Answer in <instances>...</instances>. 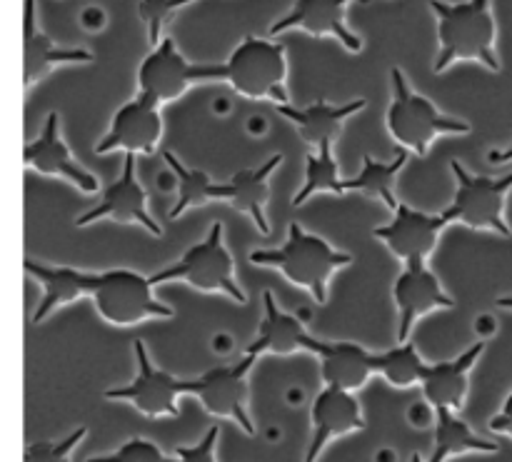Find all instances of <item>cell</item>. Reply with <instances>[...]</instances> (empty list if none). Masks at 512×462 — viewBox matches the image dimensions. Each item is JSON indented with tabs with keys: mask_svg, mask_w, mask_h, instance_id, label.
<instances>
[{
	"mask_svg": "<svg viewBox=\"0 0 512 462\" xmlns=\"http://www.w3.org/2000/svg\"><path fill=\"white\" fill-rule=\"evenodd\" d=\"M223 80V65L190 63L178 50L175 40L165 35L143 58L138 68V95L165 105L188 93L195 83Z\"/></svg>",
	"mask_w": 512,
	"mask_h": 462,
	"instance_id": "obj_8",
	"label": "cell"
},
{
	"mask_svg": "<svg viewBox=\"0 0 512 462\" xmlns=\"http://www.w3.org/2000/svg\"><path fill=\"white\" fill-rule=\"evenodd\" d=\"M310 418H313V438H310L305 462H318L320 453L333 438H343V435L365 430L363 410H360L355 395L348 393V390L330 388V385H325L318 398L313 400Z\"/></svg>",
	"mask_w": 512,
	"mask_h": 462,
	"instance_id": "obj_18",
	"label": "cell"
},
{
	"mask_svg": "<svg viewBox=\"0 0 512 462\" xmlns=\"http://www.w3.org/2000/svg\"><path fill=\"white\" fill-rule=\"evenodd\" d=\"M220 430L210 428L195 445H178L175 448V462H215V443H218Z\"/></svg>",
	"mask_w": 512,
	"mask_h": 462,
	"instance_id": "obj_33",
	"label": "cell"
},
{
	"mask_svg": "<svg viewBox=\"0 0 512 462\" xmlns=\"http://www.w3.org/2000/svg\"><path fill=\"white\" fill-rule=\"evenodd\" d=\"M390 88L393 98L388 105V133L395 145L408 153L428 155L430 145L440 135H468L470 123L443 113L438 105L410 85L400 68L390 70Z\"/></svg>",
	"mask_w": 512,
	"mask_h": 462,
	"instance_id": "obj_3",
	"label": "cell"
},
{
	"mask_svg": "<svg viewBox=\"0 0 512 462\" xmlns=\"http://www.w3.org/2000/svg\"><path fill=\"white\" fill-rule=\"evenodd\" d=\"M438 20V58L435 73H445L455 63H480L490 73H500V58L495 40L498 25L493 15V0H430Z\"/></svg>",
	"mask_w": 512,
	"mask_h": 462,
	"instance_id": "obj_1",
	"label": "cell"
},
{
	"mask_svg": "<svg viewBox=\"0 0 512 462\" xmlns=\"http://www.w3.org/2000/svg\"><path fill=\"white\" fill-rule=\"evenodd\" d=\"M163 138V115L160 105L145 95L128 100L115 110L110 128L95 143V153H125V155H153Z\"/></svg>",
	"mask_w": 512,
	"mask_h": 462,
	"instance_id": "obj_13",
	"label": "cell"
},
{
	"mask_svg": "<svg viewBox=\"0 0 512 462\" xmlns=\"http://www.w3.org/2000/svg\"><path fill=\"white\" fill-rule=\"evenodd\" d=\"M23 268L40 285V293H43L38 308H35L33 323H43L55 310L78 303L80 298H90V293H93L95 273H90V270L40 263L33 258H25Z\"/></svg>",
	"mask_w": 512,
	"mask_h": 462,
	"instance_id": "obj_19",
	"label": "cell"
},
{
	"mask_svg": "<svg viewBox=\"0 0 512 462\" xmlns=\"http://www.w3.org/2000/svg\"><path fill=\"white\" fill-rule=\"evenodd\" d=\"M455 178L453 203L443 210L450 225H465L470 230H490L510 238V225L505 220V200L512 190V173L490 178L475 175L460 160H450Z\"/></svg>",
	"mask_w": 512,
	"mask_h": 462,
	"instance_id": "obj_7",
	"label": "cell"
},
{
	"mask_svg": "<svg viewBox=\"0 0 512 462\" xmlns=\"http://www.w3.org/2000/svg\"><path fill=\"white\" fill-rule=\"evenodd\" d=\"M98 318L115 328H133L148 320L173 318V308L155 298V283L148 275L130 268H113L95 273L90 293Z\"/></svg>",
	"mask_w": 512,
	"mask_h": 462,
	"instance_id": "obj_6",
	"label": "cell"
},
{
	"mask_svg": "<svg viewBox=\"0 0 512 462\" xmlns=\"http://www.w3.org/2000/svg\"><path fill=\"white\" fill-rule=\"evenodd\" d=\"M490 430L498 435H508V438L512 440V393L505 398L503 410H500V413L490 420Z\"/></svg>",
	"mask_w": 512,
	"mask_h": 462,
	"instance_id": "obj_34",
	"label": "cell"
},
{
	"mask_svg": "<svg viewBox=\"0 0 512 462\" xmlns=\"http://www.w3.org/2000/svg\"><path fill=\"white\" fill-rule=\"evenodd\" d=\"M425 368H428V363L418 355L413 340L398 343L385 353H375V373L383 375L393 388L405 390L420 385Z\"/></svg>",
	"mask_w": 512,
	"mask_h": 462,
	"instance_id": "obj_29",
	"label": "cell"
},
{
	"mask_svg": "<svg viewBox=\"0 0 512 462\" xmlns=\"http://www.w3.org/2000/svg\"><path fill=\"white\" fill-rule=\"evenodd\" d=\"M488 160H490V163H493V165L512 163V145H510V148H505V150H490Z\"/></svg>",
	"mask_w": 512,
	"mask_h": 462,
	"instance_id": "obj_35",
	"label": "cell"
},
{
	"mask_svg": "<svg viewBox=\"0 0 512 462\" xmlns=\"http://www.w3.org/2000/svg\"><path fill=\"white\" fill-rule=\"evenodd\" d=\"M353 0H295L293 8L270 25V35L303 30L315 38H335L350 53L363 50V40L348 25V5Z\"/></svg>",
	"mask_w": 512,
	"mask_h": 462,
	"instance_id": "obj_16",
	"label": "cell"
},
{
	"mask_svg": "<svg viewBox=\"0 0 512 462\" xmlns=\"http://www.w3.org/2000/svg\"><path fill=\"white\" fill-rule=\"evenodd\" d=\"M95 55L85 48H65L50 40L40 30L35 18V0H25L23 5V88L33 90L35 83L45 78L58 65H83L93 63Z\"/></svg>",
	"mask_w": 512,
	"mask_h": 462,
	"instance_id": "obj_17",
	"label": "cell"
},
{
	"mask_svg": "<svg viewBox=\"0 0 512 462\" xmlns=\"http://www.w3.org/2000/svg\"><path fill=\"white\" fill-rule=\"evenodd\" d=\"M85 462H175L170 460L163 450L155 443L143 438H130L128 443L120 445L115 453L98 455V458H88Z\"/></svg>",
	"mask_w": 512,
	"mask_h": 462,
	"instance_id": "obj_32",
	"label": "cell"
},
{
	"mask_svg": "<svg viewBox=\"0 0 512 462\" xmlns=\"http://www.w3.org/2000/svg\"><path fill=\"white\" fill-rule=\"evenodd\" d=\"M283 165V155L273 153L268 160L253 168L238 170L230 180L223 183V203L233 205L238 213H245L263 235L270 233L268 223V200L270 180L275 170Z\"/></svg>",
	"mask_w": 512,
	"mask_h": 462,
	"instance_id": "obj_24",
	"label": "cell"
},
{
	"mask_svg": "<svg viewBox=\"0 0 512 462\" xmlns=\"http://www.w3.org/2000/svg\"><path fill=\"white\" fill-rule=\"evenodd\" d=\"M88 428H75L63 440H38L30 443L23 453V462H70L73 450L83 443Z\"/></svg>",
	"mask_w": 512,
	"mask_h": 462,
	"instance_id": "obj_31",
	"label": "cell"
},
{
	"mask_svg": "<svg viewBox=\"0 0 512 462\" xmlns=\"http://www.w3.org/2000/svg\"><path fill=\"white\" fill-rule=\"evenodd\" d=\"M410 462H430V460H420V455H418V453H415V455H413V458H410Z\"/></svg>",
	"mask_w": 512,
	"mask_h": 462,
	"instance_id": "obj_37",
	"label": "cell"
},
{
	"mask_svg": "<svg viewBox=\"0 0 512 462\" xmlns=\"http://www.w3.org/2000/svg\"><path fill=\"white\" fill-rule=\"evenodd\" d=\"M150 278H153L155 285L188 283L193 288L203 290V293H220L233 300V303H248L243 285L235 278V260L228 245H225L223 223L210 225L208 235L200 243L190 245L180 255L178 263L168 265V268L150 275Z\"/></svg>",
	"mask_w": 512,
	"mask_h": 462,
	"instance_id": "obj_5",
	"label": "cell"
},
{
	"mask_svg": "<svg viewBox=\"0 0 512 462\" xmlns=\"http://www.w3.org/2000/svg\"><path fill=\"white\" fill-rule=\"evenodd\" d=\"M223 80L238 95L288 105V53L283 43L245 35L223 63Z\"/></svg>",
	"mask_w": 512,
	"mask_h": 462,
	"instance_id": "obj_4",
	"label": "cell"
},
{
	"mask_svg": "<svg viewBox=\"0 0 512 462\" xmlns=\"http://www.w3.org/2000/svg\"><path fill=\"white\" fill-rule=\"evenodd\" d=\"M100 220H113V223L120 225H140L153 238L163 235V228L148 210V193H145V185L140 183L138 170H135V155H125L120 178L105 188L103 198L95 208L85 210L83 215L75 218V228H88V225L100 223Z\"/></svg>",
	"mask_w": 512,
	"mask_h": 462,
	"instance_id": "obj_11",
	"label": "cell"
},
{
	"mask_svg": "<svg viewBox=\"0 0 512 462\" xmlns=\"http://www.w3.org/2000/svg\"><path fill=\"white\" fill-rule=\"evenodd\" d=\"M168 168L173 170L175 178H178V200L170 208V218H180L183 213H188L190 208H203V205L215 203V200H223V183H213L210 175L205 170L188 168L183 160L175 158L173 153L163 155Z\"/></svg>",
	"mask_w": 512,
	"mask_h": 462,
	"instance_id": "obj_28",
	"label": "cell"
},
{
	"mask_svg": "<svg viewBox=\"0 0 512 462\" xmlns=\"http://www.w3.org/2000/svg\"><path fill=\"white\" fill-rule=\"evenodd\" d=\"M255 355L245 353L235 365H220L200 378L190 380L188 395H195L205 410L215 418H228L240 425L245 435H255V425L248 413L250 383L248 375L255 365Z\"/></svg>",
	"mask_w": 512,
	"mask_h": 462,
	"instance_id": "obj_10",
	"label": "cell"
},
{
	"mask_svg": "<svg viewBox=\"0 0 512 462\" xmlns=\"http://www.w3.org/2000/svg\"><path fill=\"white\" fill-rule=\"evenodd\" d=\"M448 225L450 220L445 218V213H423L400 203L393 220L373 230V238L380 240L403 265L428 263Z\"/></svg>",
	"mask_w": 512,
	"mask_h": 462,
	"instance_id": "obj_12",
	"label": "cell"
},
{
	"mask_svg": "<svg viewBox=\"0 0 512 462\" xmlns=\"http://www.w3.org/2000/svg\"><path fill=\"white\" fill-rule=\"evenodd\" d=\"M483 353L485 340H480V343L470 345L465 353H460L458 358L428 365L423 373V380H420L425 400H428L435 410L450 408L455 410V413L463 410L470 388V373H473L475 363H478Z\"/></svg>",
	"mask_w": 512,
	"mask_h": 462,
	"instance_id": "obj_23",
	"label": "cell"
},
{
	"mask_svg": "<svg viewBox=\"0 0 512 462\" xmlns=\"http://www.w3.org/2000/svg\"><path fill=\"white\" fill-rule=\"evenodd\" d=\"M133 353L135 365H138L135 378L123 388L105 390V398L125 400L145 418H178V398L188 395L190 380H180L165 370L155 368L143 340H135Z\"/></svg>",
	"mask_w": 512,
	"mask_h": 462,
	"instance_id": "obj_9",
	"label": "cell"
},
{
	"mask_svg": "<svg viewBox=\"0 0 512 462\" xmlns=\"http://www.w3.org/2000/svg\"><path fill=\"white\" fill-rule=\"evenodd\" d=\"M275 108L285 120H290L298 128V135L303 138L305 145L320 150L328 148V145L335 148V140L343 133L345 123L365 108V100H348V103L340 105L328 103V100H315L305 108H293L290 103L275 105Z\"/></svg>",
	"mask_w": 512,
	"mask_h": 462,
	"instance_id": "obj_21",
	"label": "cell"
},
{
	"mask_svg": "<svg viewBox=\"0 0 512 462\" xmlns=\"http://www.w3.org/2000/svg\"><path fill=\"white\" fill-rule=\"evenodd\" d=\"M393 303L398 308V340H410V330L425 315L435 310H453L455 300L445 293L438 275L428 268V263L403 265L393 285Z\"/></svg>",
	"mask_w": 512,
	"mask_h": 462,
	"instance_id": "obj_15",
	"label": "cell"
},
{
	"mask_svg": "<svg viewBox=\"0 0 512 462\" xmlns=\"http://www.w3.org/2000/svg\"><path fill=\"white\" fill-rule=\"evenodd\" d=\"M313 355H318L320 360V378L330 388L355 390L363 388L375 373V353H370L368 348L358 343H350V340H318L313 343Z\"/></svg>",
	"mask_w": 512,
	"mask_h": 462,
	"instance_id": "obj_22",
	"label": "cell"
},
{
	"mask_svg": "<svg viewBox=\"0 0 512 462\" xmlns=\"http://www.w3.org/2000/svg\"><path fill=\"white\" fill-rule=\"evenodd\" d=\"M408 163V150L400 148L398 158H393L390 163H383V160H375L373 155H363V168L348 178V190L350 193L368 195V198L378 200L380 205L395 213L398 210V193H395V180H398V173Z\"/></svg>",
	"mask_w": 512,
	"mask_h": 462,
	"instance_id": "obj_25",
	"label": "cell"
},
{
	"mask_svg": "<svg viewBox=\"0 0 512 462\" xmlns=\"http://www.w3.org/2000/svg\"><path fill=\"white\" fill-rule=\"evenodd\" d=\"M23 165L35 170L38 175H48V178H63L70 185L80 190V193H98L100 183L88 168L78 163L70 153L68 143L60 133V118L58 113H48L40 135L35 140H28L23 148Z\"/></svg>",
	"mask_w": 512,
	"mask_h": 462,
	"instance_id": "obj_14",
	"label": "cell"
},
{
	"mask_svg": "<svg viewBox=\"0 0 512 462\" xmlns=\"http://www.w3.org/2000/svg\"><path fill=\"white\" fill-rule=\"evenodd\" d=\"M468 453H498V443L475 435L470 425L455 415V410H435V450L430 455V462H445L455 455Z\"/></svg>",
	"mask_w": 512,
	"mask_h": 462,
	"instance_id": "obj_26",
	"label": "cell"
},
{
	"mask_svg": "<svg viewBox=\"0 0 512 462\" xmlns=\"http://www.w3.org/2000/svg\"><path fill=\"white\" fill-rule=\"evenodd\" d=\"M333 145L320 148L315 153L305 155V180L300 185L298 195L293 198V205L308 203L315 195H345L348 190V178L340 170L338 160H335Z\"/></svg>",
	"mask_w": 512,
	"mask_h": 462,
	"instance_id": "obj_27",
	"label": "cell"
},
{
	"mask_svg": "<svg viewBox=\"0 0 512 462\" xmlns=\"http://www.w3.org/2000/svg\"><path fill=\"white\" fill-rule=\"evenodd\" d=\"M498 308L512 310V295H505V298H498Z\"/></svg>",
	"mask_w": 512,
	"mask_h": 462,
	"instance_id": "obj_36",
	"label": "cell"
},
{
	"mask_svg": "<svg viewBox=\"0 0 512 462\" xmlns=\"http://www.w3.org/2000/svg\"><path fill=\"white\" fill-rule=\"evenodd\" d=\"M315 338L308 333L303 320L293 313H285L275 303L273 290L263 293V320H260L258 338L248 345L245 353L255 355H295L313 353Z\"/></svg>",
	"mask_w": 512,
	"mask_h": 462,
	"instance_id": "obj_20",
	"label": "cell"
},
{
	"mask_svg": "<svg viewBox=\"0 0 512 462\" xmlns=\"http://www.w3.org/2000/svg\"><path fill=\"white\" fill-rule=\"evenodd\" d=\"M193 3L195 0H138V15L148 30V40L153 48L165 38L163 30L173 20V15Z\"/></svg>",
	"mask_w": 512,
	"mask_h": 462,
	"instance_id": "obj_30",
	"label": "cell"
},
{
	"mask_svg": "<svg viewBox=\"0 0 512 462\" xmlns=\"http://www.w3.org/2000/svg\"><path fill=\"white\" fill-rule=\"evenodd\" d=\"M250 263L275 268L293 285L308 290L315 303H328V288L340 268L353 265V255L333 248L320 235L308 233L300 223L288 225V238L280 248L253 250Z\"/></svg>",
	"mask_w": 512,
	"mask_h": 462,
	"instance_id": "obj_2",
	"label": "cell"
}]
</instances>
